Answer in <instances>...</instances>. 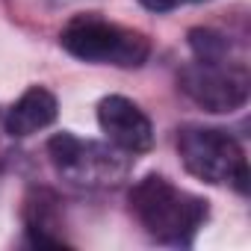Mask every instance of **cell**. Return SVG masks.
<instances>
[{"mask_svg": "<svg viewBox=\"0 0 251 251\" xmlns=\"http://www.w3.org/2000/svg\"><path fill=\"white\" fill-rule=\"evenodd\" d=\"M48 154L56 172L77 183H112V177L124 172V166L115 163L112 151H106L98 142H83L65 130L48 142Z\"/></svg>", "mask_w": 251, "mask_h": 251, "instance_id": "cell-5", "label": "cell"}, {"mask_svg": "<svg viewBox=\"0 0 251 251\" xmlns=\"http://www.w3.org/2000/svg\"><path fill=\"white\" fill-rule=\"evenodd\" d=\"M189 48L195 53V59H204V62H219V59H227L230 53V39L219 30H210V27H195L189 30Z\"/></svg>", "mask_w": 251, "mask_h": 251, "instance_id": "cell-8", "label": "cell"}, {"mask_svg": "<svg viewBox=\"0 0 251 251\" xmlns=\"http://www.w3.org/2000/svg\"><path fill=\"white\" fill-rule=\"evenodd\" d=\"M139 3L148 9V12H169V9H175L180 0H139Z\"/></svg>", "mask_w": 251, "mask_h": 251, "instance_id": "cell-9", "label": "cell"}, {"mask_svg": "<svg viewBox=\"0 0 251 251\" xmlns=\"http://www.w3.org/2000/svg\"><path fill=\"white\" fill-rule=\"evenodd\" d=\"M98 127L118 151L127 154H145L154 145L151 118L124 95H106L98 103Z\"/></svg>", "mask_w": 251, "mask_h": 251, "instance_id": "cell-6", "label": "cell"}, {"mask_svg": "<svg viewBox=\"0 0 251 251\" xmlns=\"http://www.w3.org/2000/svg\"><path fill=\"white\" fill-rule=\"evenodd\" d=\"M130 207L142 227L169 245H189L210 216V207L201 195L175 186L163 175L142 177L130 189Z\"/></svg>", "mask_w": 251, "mask_h": 251, "instance_id": "cell-1", "label": "cell"}, {"mask_svg": "<svg viewBox=\"0 0 251 251\" xmlns=\"http://www.w3.org/2000/svg\"><path fill=\"white\" fill-rule=\"evenodd\" d=\"M177 154L192 177L204 183H233L242 195L248 192V163L230 133L216 127H183Z\"/></svg>", "mask_w": 251, "mask_h": 251, "instance_id": "cell-3", "label": "cell"}, {"mask_svg": "<svg viewBox=\"0 0 251 251\" xmlns=\"http://www.w3.org/2000/svg\"><path fill=\"white\" fill-rule=\"evenodd\" d=\"M59 115V103H56V95L45 86H30L6 112V133L12 139H24V136H33L45 127L56 121Z\"/></svg>", "mask_w": 251, "mask_h": 251, "instance_id": "cell-7", "label": "cell"}, {"mask_svg": "<svg viewBox=\"0 0 251 251\" xmlns=\"http://www.w3.org/2000/svg\"><path fill=\"white\" fill-rule=\"evenodd\" d=\"M59 45L71 56L83 62H95V65L139 68L151 56V42L145 33L103 21L98 15L71 18L59 33Z\"/></svg>", "mask_w": 251, "mask_h": 251, "instance_id": "cell-2", "label": "cell"}, {"mask_svg": "<svg viewBox=\"0 0 251 251\" xmlns=\"http://www.w3.org/2000/svg\"><path fill=\"white\" fill-rule=\"evenodd\" d=\"M177 83L183 95L207 112H233L248 100L251 92L248 68L230 59H219V62L195 59L180 68Z\"/></svg>", "mask_w": 251, "mask_h": 251, "instance_id": "cell-4", "label": "cell"}]
</instances>
